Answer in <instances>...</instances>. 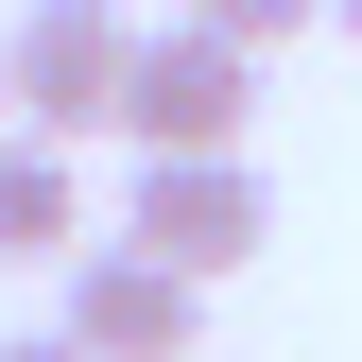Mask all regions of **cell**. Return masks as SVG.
Segmentation results:
<instances>
[{
    "instance_id": "obj_2",
    "label": "cell",
    "mask_w": 362,
    "mask_h": 362,
    "mask_svg": "<svg viewBox=\"0 0 362 362\" xmlns=\"http://www.w3.org/2000/svg\"><path fill=\"white\" fill-rule=\"evenodd\" d=\"M242 121H259V52L207 35V18H156L139 86H121V139L139 156H242Z\"/></svg>"
},
{
    "instance_id": "obj_3",
    "label": "cell",
    "mask_w": 362,
    "mask_h": 362,
    "mask_svg": "<svg viewBox=\"0 0 362 362\" xmlns=\"http://www.w3.org/2000/svg\"><path fill=\"white\" fill-rule=\"evenodd\" d=\"M121 242H156L173 276H242V259L276 242V190H259V156H139Z\"/></svg>"
},
{
    "instance_id": "obj_5",
    "label": "cell",
    "mask_w": 362,
    "mask_h": 362,
    "mask_svg": "<svg viewBox=\"0 0 362 362\" xmlns=\"http://www.w3.org/2000/svg\"><path fill=\"white\" fill-rule=\"evenodd\" d=\"M0 259H86V173H69V139H0Z\"/></svg>"
},
{
    "instance_id": "obj_9",
    "label": "cell",
    "mask_w": 362,
    "mask_h": 362,
    "mask_svg": "<svg viewBox=\"0 0 362 362\" xmlns=\"http://www.w3.org/2000/svg\"><path fill=\"white\" fill-rule=\"evenodd\" d=\"M0 139H18V104H0Z\"/></svg>"
},
{
    "instance_id": "obj_4",
    "label": "cell",
    "mask_w": 362,
    "mask_h": 362,
    "mask_svg": "<svg viewBox=\"0 0 362 362\" xmlns=\"http://www.w3.org/2000/svg\"><path fill=\"white\" fill-rule=\"evenodd\" d=\"M52 328H69L86 362H190V328H207V276H173L156 242H86Z\"/></svg>"
},
{
    "instance_id": "obj_8",
    "label": "cell",
    "mask_w": 362,
    "mask_h": 362,
    "mask_svg": "<svg viewBox=\"0 0 362 362\" xmlns=\"http://www.w3.org/2000/svg\"><path fill=\"white\" fill-rule=\"evenodd\" d=\"M328 18H345V35H362V0H328Z\"/></svg>"
},
{
    "instance_id": "obj_7",
    "label": "cell",
    "mask_w": 362,
    "mask_h": 362,
    "mask_svg": "<svg viewBox=\"0 0 362 362\" xmlns=\"http://www.w3.org/2000/svg\"><path fill=\"white\" fill-rule=\"evenodd\" d=\"M0 362H86V345H69V328H18V345H0Z\"/></svg>"
},
{
    "instance_id": "obj_6",
    "label": "cell",
    "mask_w": 362,
    "mask_h": 362,
    "mask_svg": "<svg viewBox=\"0 0 362 362\" xmlns=\"http://www.w3.org/2000/svg\"><path fill=\"white\" fill-rule=\"evenodd\" d=\"M173 18H207V35H242V52H276V35H310L328 0H173Z\"/></svg>"
},
{
    "instance_id": "obj_1",
    "label": "cell",
    "mask_w": 362,
    "mask_h": 362,
    "mask_svg": "<svg viewBox=\"0 0 362 362\" xmlns=\"http://www.w3.org/2000/svg\"><path fill=\"white\" fill-rule=\"evenodd\" d=\"M121 86H139V18H121V0H18L0 104H18L35 139H121Z\"/></svg>"
}]
</instances>
